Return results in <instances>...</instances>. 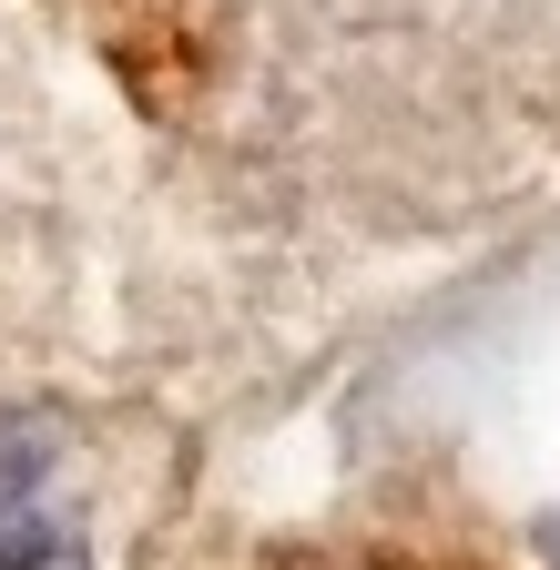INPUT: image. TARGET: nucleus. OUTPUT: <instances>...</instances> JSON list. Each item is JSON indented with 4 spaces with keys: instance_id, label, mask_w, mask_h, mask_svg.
<instances>
[{
    "instance_id": "1",
    "label": "nucleus",
    "mask_w": 560,
    "mask_h": 570,
    "mask_svg": "<svg viewBox=\"0 0 560 570\" xmlns=\"http://www.w3.org/2000/svg\"><path fill=\"white\" fill-rule=\"evenodd\" d=\"M0 570H92L82 520L51 469V439L11 407H0Z\"/></svg>"
}]
</instances>
